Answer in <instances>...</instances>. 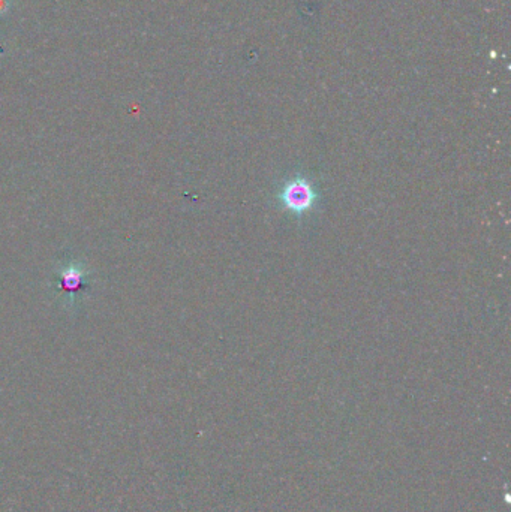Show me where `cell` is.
Instances as JSON below:
<instances>
[{
    "label": "cell",
    "instance_id": "1",
    "mask_svg": "<svg viewBox=\"0 0 511 512\" xmlns=\"http://www.w3.org/2000/svg\"><path fill=\"white\" fill-rule=\"evenodd\" d=\"M95 285V271L83 259H60L53 268L51 288L56 291L60 303L69 309H75L86 300Z\"/></svg>",
    "mask_w": 511,
    "mask_h": 512
},
{
    "label": "cell",
    "instance_id": "2",
    "mask_svg": "<svg viewBox=\"0 0 511 512\" xmlns=\"http://www.w3.org/2000/svg\"><path fill=\"white\" fill-rule=\"evenodd\" d=\"M320 200L314 183L306 176L291 177L278 192V201L291 215L302 218L315 209Z\"/></svg>",
    "mask_w": 511,
    "mask_h": 512
}]
</instances>
